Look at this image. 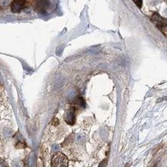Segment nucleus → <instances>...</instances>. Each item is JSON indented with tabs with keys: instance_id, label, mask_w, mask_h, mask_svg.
<instances>
[{
	"instance_id": "f257e3e1",
	"label": "nucleus",
	"mask_w": 167,
	"mask_h": 167,
	"mask_svg": "<svg viewBox=\"0 0 167 167\" xmlns=\"http://www.w3.org/2000/svg\"><path fill=\"white\" fill-rule=\"evenodd\" d=\"M151 21L156 26L159 30L161 31L165 36H166V21L165 18L160 16L158 13H153L151 16Z\"/></svg>"
},
{
	"instance_id": "f03ea898",
	"label": "nucleus",
	"mask_w": 167,
	"mask_h": 167,
	"mask_svg": "<svg viewBox=\"0 0 167 167\" xmlns=\"http://www.w3.org/2000/svg\"><path fill=\"white\" fill-rule=\"evenodd\" d=\"M68 163V158L61 153H55L52 159V166L53 167H67Z\"/></svg>"
},
{
	"instance_id": "7ed1b4c3",
	"label": "nucleus",
	"mask_w": 167,
	"mask_h": 167,
	"mask_svg": "<svg viewBox=\"0 0 167 167\" xmlns=\"http://www.w3.org/2000/svg\"><path fill=\"white\" fill-rule=\"evenodd\" d=\"M29 3V2L23 1V0L13 1L11 4V10L13 13H19L22 10L28 7Z\"/></svg>"
},
{
	"instance_id": "20e7f679",
	"label": "nucleus",
	"mask_w": 167,
	"mask_h": 167,
	"mask_svg": "<svg viewBox=\"0 0 167 167\" xmlns=\"http://www.w3.org/2000/svg\"><path fill=\"white\" fill-rule=\"evenodd\" d=\"M65 119L68 124L72 125L74 123H75V120H76L75 113H74L72 111H68L65 116Z\"/></svg>"
},
{
	"instance_id": "39448f33",
	"label": "nucleus",
	"mask_w": 167,
	"mask_h": 167,
	"mask_svg": "<svg viewBox=\"0 0 167 167\" xmlns=\"http://www.w3.org/2000/svg\"><path fill=\"white\" fill-rule=\"evenodd\" d=\"M134 3H136V5L138 6V7L141 8L142 4H143V2H142L141 0H139V1H136V0H135Z\"/></svg>"
},
{
	"instance_id": "423d86ee",
	"label": "nucleus",
	"mask_w": 167,
	"mask_h": 167,
	"mask_svg": "<svg viewBox=\"0 0 167 167\" xmlns=\"http://www.w3.org/2000/svg\"><path fill=\"white\" fill-rule=\"evenodd\" d=\"M106 164H107V161H106V160H104V161H102V163H100L99 167H106Z\"/></svg>"
},
{
	"instance_id": "0eeeda50",
	"label": "nucleus",
	"mask_w": 167,
	"mask_h": 167,
	"mask_svg": "<svg viewBox=\"0 0 167 167\" xmlns=\"http://www.w3.org/2000/svg\"><path fill=\"white\" fill-rule=\"evenodd\" d=\"M59 124V120L57 119H53V125H54V126H57V125Z\"/></svg>"
}]
</instances>
